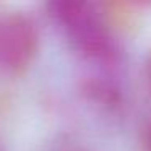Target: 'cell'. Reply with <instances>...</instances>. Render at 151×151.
Wrapping results in <instances>:
<instances>
[{
    "instance_id": "cell-1",
    "label": "cell",
    "mask_w": 151,
    "mask_h": 151,
    "mask_svg": "<svg viewBox=\"0 0 151 151\" xmlns=\"http://www.w3.org/2000/svg\"><path fill=\"white\" fill-rule=\"evenodd\" d=\"M50 17L62 28L72 46L91 62L107 65L117 59V46L93 4L80 0H59L49 5Z\"/></svg>"
},
{
    "instance_id": "cell-2",
    "label": "cell",
    "mask_w": 151,
    "mask_h": 151,
    "mask_svg": "<svg viewBox=\"0 0 151 151\" xmlns=\"http://www.w3.org/2000/svg\"><path fill=\"white\" fill-rule=\"evenodd\" d=\"M39 46L37 26L23 13L0 15V72H20Z\"/></svg>"
},
{
    "instance_id": "cell-3",
    "label": "cell",
    "mask_w": 151,
    "mask_h": 151,
    "mask_svg": "<svg viewBox=\"0 0 151 151\" xmlns=\"http://www.w3.org/2000/svg\"><path fill=\"white\" fill-rule=\"evenodd\" d=\"M141 143H143L145 151H151V120L146 124V127L143 130V140H141Z\"/></svg>"
},
{
    "instance_id": "cell-4",
    "label": "cell",
    "mask_w": 151,
    "mask_h": 151,
    "mask_svg": "<svg viewBox=\"0 0 151 151\" xmlns=\"http://www.w3.org/2000/svg\"><path fill=\"white\" fill-rule=\"evenodd\" d=\"M145 76H146V86H148V89H150V93H151V57H150V60H148V63H146Z\"/></svg>"
}]
</instances>
